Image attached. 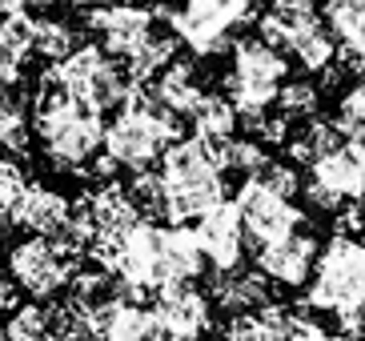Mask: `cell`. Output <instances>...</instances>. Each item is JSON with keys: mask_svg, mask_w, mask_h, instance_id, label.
I'll return each mask as SVG.
<instances>
[{"mask_svg": "<svg viewBox=\"0 0 365 341\" xmlns=\"http://www.w3.org/2000/svg\"><path fill=\"white\" fill-rule=\"evenodd\" d=\"M33 137L56 173H88L105 145V113L41 76L33 93Z\"/></svg>", "mask_w": 365, "mask_h": 341, "instance_id": "obj_1", "label": "cell"}, {"mask_svg": "<svg viewBox=\"0 0 365 341\" xmlns=\"http://www.w3.org/2000/svg\"><path fill=\"white\" fill-rule=\"evenodd\" d=\"M157 173L165 185V225H193L225 201V169L217 161V145L201 137H177Z\"/></svg>", "mask_w": 365, "mask_h": 341, "instance_id": "obj_2", "label": "cell"}, {"mask_svg": "<svg viewBox=\"0 0 365 341\" xmlns=\"http://www.w3.org/2000/svg\"><path fill=\"white\" fill-rule=\"evenodd\" d=\"M177 137H181V117L169 113L161 101H153L149 85H137L129 101L117 108V117L105 125L101 153L125 173H145L165 157Z\"/></svg>", "mask_w": 365, "mask_h": 341, "instance_id": "obj_3", "label": "cell"}, {"mask_svg": "<svg viewBox=\"0 0 365 341\" xmlns=\"http://www.w3.org/2000/svg\"><path fill=\"white\" fill-rule=\"evenodd\" d=\"M285 81H289V61H285L281 49H273V44L261 41V36L233 41V49H229L225 88H221V93L237 105L241 117H253V113L273 108Z\"/></svg>", "mask_w": 365, "mask_h": 341, "instance_id": "obj_4", "label": "cell"}, {"mask_svg": "<svg viewBox=\"0 0 365 341\" xmlns=\"http://www.w3.org/2000/svg\"><path fill=\"white\" fill-rule=\"evenodd\" d=\"M157 16H165L173 36L193 56H217L233 49V36L253 21V0H185L181 9L157 4Z\"/></svg>", "mask_w": 365, "mask_h": 341, "instance_id": "obj_5", "label": "cell"}, {"mask_svg": "<svg viewBox=\"0 0 365 341\" xmlns=\"http://www.w3.org/2000/svg\"><path fill=\"white\" fill-rule=\"evenodd\" d=\"M365 301V237L333 233L317 253V269L305 289L313 313H341Z\"/></svg>", "mask_w": 365, "mask_h": 341, "instance_id": "obj_6", "label": "cell"}, {"mask_svg": "<svg viewBox=\"0 0 365 341\" xmlns=\"http://www.w3.org/2000/svg\"><path fill=\"white\" fill-rule=\"evenodd\" d=\"M44 76L53 85H61L68 96L101 108V113L120 108L133 96V88H137V81H129V73H125V64L117 56H108L101 44H81L65 61H56Z\"/></svg>", "mask_w": 365, "mask_h": 341, "instance_id": "obj_7", "label": "cell"}, {"mask_svg": "<svg viewBox=\"0 0 365 341\" xmlns=\"http://www.w3.org/2000/svg\"><path fill=\"white\" fill-rule=\"evenodd\" d=\"M4 269L16 281L24 297L33 301H53L56 293H65L73 285L76 269H81V253H73L68 245H61L56 237L29 233L21 241H12L4 253Z\"/></svg>", "mask_w": 365, "mask_h": 341, "instance_id": "obj_8", "label": "cell"}, {"mask_svg": "<svg viewBox=\"0 0 365 341\" xmlns=\"http://www.w3.org/2000/svg\"><path fill=\"white\" fill-rule=\"evenodd\" d=\"M301 193L313 209L325 213H337L349 201H365V141L345 137L317 165H309V181Z\"/></svg>", "mask_w": 365, "mask_h": 341, "instance_id": "obj_9", "label": "cell"}, {"mask_svg": "<svg viewBox=\"0 0 365 341\" xmlns=\"http://www.w3.org/2000/svg\"><path fill=\"white\" fill-rule=\"evenodd\" d=\"M233 201H237V213H241V225H245V237L253 249L305 229V209L297 205V197H285V193L269 189L261 177H245Z\"/></svg>", "mask_w": 365, "mask_h": 341, "instance_id": "obj_10", "label": "cell"}, {"mask_svg": "<svg viewBox=\"0 0 365 341\" xmlns=\"http://www.w3.org/2000/svg\"><path fill=\"white\" fill-rule=\"evenodd\" d=\"M153 313L161 317L169 341H201L213 330V297L197 281H173L149 297Z\"/></svg>", "mask_w": 365, "mask_h": 341, "instance_id": "obj_11", "label": "cell"}, {"mask_svg": "<svg viewBox=\"0 0 365 341\" xmlns=\"http://www.w3.org/2000/svg\"><path fill=\"white\" fill-rule=\"evenodd\" d=\"M153 21L157 12L137 4V0H108V4H97V9H85V29L97 36V44L108 56H125L137 41H145L153 32Z\"/></svg>", "mask_w": 365, "mask_h": 341, "instance_id": "obj_12", "label": "cell"}, {"mask_svg": "<svg viewBox=\"0 0 365 341\" xmlns=\"http://www.w3.org/2000/svg\"><path fill=\"white\" fill-rule=\"evenodd\" d=\"M85 313L93 341H169L153 305H140L133 297H108Z\"/></svg>", "mask_w": 365, "mask_h": 341, "instance_id": "obj_13", "label": "cell"}, {"mask_svg": "<svg viewBox=\"0 0 365 341\" xmlns=\"http://www.w3.org/2000/svg\"><path fill=\"white\" fill-rule=\"evenodd\" d=\"M193 233L205 249V261L213 273H225V269H241L245 261V225H241V213H237V201H221L213 205L205 217L193 221Z\"/></svg>", "mask_w": 365, "mask_h": 341, "instance_id": "obj_14", "label": "cell"}, {"mask_svg": "<svg viewBox=\"0 0 365 341\" xmlns=\"http://www.w3.org/2000/svg\"><path fill=\"white\" fill-rule=\"evenodd\" d=\"M317 253H322V241L305 229L281 237V241H269L257 249V269L265 273L273 285L281 289H301L309 285L313 269H317Z\"/></svg>", "mask_w": 365, "mask_h": 341, "instance_id": "obj_15", "label": "cell"}, {"mask_svg": "<svg viewBox=\"0 0 365 341\" xmlns=\"http://www.w3.org/2000/svg\"><path fill=\"white\" fill-rule=\"evenodd\" d=\"M73 205H76V213L93 225V241H97V237H117V233H125V229H133V225L140 221V209H137V201H133L129 185H117V181L97 185L93 193H85V197L73 201Z\"/></svg>", "mask_w": 365, "mask_h": 341, "instance_id": "obj_16", "label": "cell"}, {"mask_svg": "<svg viewBox=\"0 0 365 341\" xmlns=\"http://www.w3.org/2000/svg\"><path fill=\"white\" fill-rule=\"evenodd\" d=\"M73 217V201H68L61 189L44 181H29L16 201V213H12V225L24 229V233H41V237H56Z\"/></svg>", "mask_w": 365, "mask_h": 341, "instance_id": "obj_17", "label": "cell"}, {"mask_svg": "<svg viewBox=\"0 0 365 341\" xmlns=\"http://www.w3.org/2000/svg\"><path fill=\"white\" fill-rule=\"evenodd\" d=\"M329 32L337 36V64L345 76H365V0H322Z\"/></svg>", "mask_w": 365, "mask_h": 341, "instance_id": "obj_18", "label": "cell"}, {"mask_svg": "<svg viewBox=\"0 0 365 341\" xmlns=\"http://www.w3.org/2000/svg\"><path fill=\"white\" fill-rule=\"evenodd\" d=\"M269 285H273V281H269L257 265H253V269H225V273H213L209 297H213V310L237 317V313L261 310L265 301H273Z\"/></svg>", "mask_w": 365, "mask_h": 341, "instance_id": "obj_19", "label": "cell"}, {"mask_svg": "<svg viewBox=\"0 0 365 341\" xmlns=\"http://www.w3.org/2000/svg\"><path fill=\"white\" fill-rule=\"evenodd\" d=\"M209 269L205 249L189 225H161V278L165 285L173 281H197Z\"/></svg>", "mask_w": 365, "mask_h": 341, "instance_id": "obj_20", "label": "cell"}, {"mask_svg": "<svg viewBox=\"0 0 365 341\" xmlns=\"http://www.w3.org/2000/svg\"><path fill=\"white\" fill-rule=\"evenodd\" d=\"M149 93H153V101H161L169 113L189 117V113L201 105V96L209 93V88H205V76L193 61H173L165 73H157L149 81Z\"/></svg>", "mask_w": 365, "mask_h": 341, "instance_id": "obj_21", "label": "cell"}, {"mask_svg": "<svg viewBox=\"0 0 365 341\" xmlns=\"http://www.w3.org/2000/svg\"><path fill=\"white\" fill-rule=\"evenodd\" d=\"M297 313L281 301H265L261 310H249V313H237L229 321V337L233 341H285L293 330Z\"/></svg>", "mask_w": 365, "mask_h": 341, "instance_id": "obj_22", "label": "cell"}, {"mask_svg": "<svg viewBox=\"0 0 365 341\" xmlns=\"http://www.w3.org/2000/svg\"><path fill=\"white\" fill-rule=\"evenodd\" d=\"M189 125H193V137L209 141V145H225L241 128V113L225 93H205L201 105L189 113Z\"/></svg>", "mask_w": 365, "mask_h": 341, "instance_id": "obj_23", "label": "cell"}, {"mask_svg": "<svg viewBox=\"0 0 365 341\" xmlns=\"http://www.w3.org/2000/svg\"><path fill=\"white\" fill-rule=\"evenodd\" d=\"M177 36H165V32H149L145 41H137L129 49V53L120 56V64H125V73H129V81H137V85H149L157 73H165L173 61H177Z\"/></svg>", "mask_w": 365, "mask_h": 341, "instance_id": "obj_24", "label": "cell"}, {"mask_svg": "<svg viewBox=\"0 0 365 341\" xmlns=\"http://www.w3.org/2000/svg\"><path fill=\"white\" fill-rule=\"evenodd\" d=\"M341 141H345L341 128L333 125V121L313 117V121H305L297 133H289V141H285V153H289V161L297 165V169H309V165H317V161H322L329 149H337Z\"/></svg>", "mask_w": 365, "mask_h": 341, "instance_id": "obj_25", "label": "cell"}, {"mask_svg": "<svg viewBox=\"0 0 365 341\" xmlns=\"http://www.w3.org/2000/svg\"><path fill=\"white\" fill-rule=\"evenodd\" d=\"M337 53H341V49H337V36H333L329 24H322V21H313L309 29L289 44L293 61H297L305 73H322V76L337 64Z\"/></svg>", "mask_w": 365, "mask_h": 341, "instance_id": "obj_26", "label": "cell"}, {"mask_svg": "<svg viewBox=\"0 0 365 341\" xmlns=\"http://www.w3.org/2000/svg\"><path fill=\"white\" fill-rule=\"evenodd\" d=\"M85 44L81 29L65 16H36V36H33V53L44 56V61H65L68 53H76Z\"/></svg>", "mask_w": 365, "mask_h": 341, "instance_id": "obj_27", "label": "cell"}, {"mask_svg": "<svg viewBox=\"0 0 365 341\" xmlns=\"http://www.w3.org/2000/svg\"><path fill=\"white\" fill-rule=\"evenodd\" d=\"M281 117L289 121V125H305V121L317 117V108H322V88L313 85L309 76H289L277 93V105H273Z\"/></svg>", "mask_w": 365, "mask_h": 341, "instance_id": "obj_28", "label": "cell"}, {"mask_svg": "<svg viewBox=\"0 0 365 341\" xmlns=\"http://www.w3.org/2000/svg\"><path fill=\"white\" fill-rule=\"evenodd\" d=\"M217 161L225 173H237V177H257L269 161V145H261L257 137H229L225 145H217Z\"/></svg>", "mask_w": 365, "mask_h": 341, "instance_id": "obj_29", "label": "cell"}, {"mask_svg": "<svg viewBox=\"0 0 365 341\" xmlns=\"http://www.w3.org/2000/svg\"><path fill=\"white\" fill-rule=\"evenodd\" d=\"M33 141V121L16 96L0 93V153H29Z\"/></svg>", "mask_w": 365, "mask_h": 341, "instance_id": "obj_30", "label": "cell"}, {"mask_svg": "<svg viewBox=\"0 0 365 341\" xmlns=\"http://www.w3.org/2000/svg\"><path fill=\"white\" fill-rule=\"evenodd\" d=\"M4 333H9V341H48V305L33 297L12 305Z\"/></svg>", "mask_w": 365, "mask_h": 341, "instance_id": "obj_31", "label": "cell"}, {"mask_svg": "<svg viewBox=\"0 0 365 341\" xmlns=\"http://www.w3.org/2000/svg\"><path fill=\"white\" fill-rule=\"evenodd\" d=\"M333 125L341 128V137L365 141V76H357L354 88H345L333 113Z\"/></svg>", "mask_w": 365, "mask_h": 341, "instance_id": "obj_32", "label": "cell"}, {"mask_svg": "<svg viewBox=\"0 0 365 341\" xmlns=\"http://www.w3.org/2000/svg\"><path fill=\"white\" fill-rule=\"evenodd\" d=\"M257 177L269 185V189L285 193V197H297V193L305 189V181H301V169L293 165V161H269Z\"/></svg>", "mask_w": 365, "mask_h": 341, "instance_id": "obj_33", "label": "cell"}, {"mask_svg": "<svg viewBox=\"0 0 365 341\" xmlns=\"http://www.w3.org/2000/svg\"><path fill=\"white\" fill-rule=\"evenodd\" d=\"M285 341H349L345 333H333L325 330V325H317L313 317H305V313H297V321H293V330Z\"/></svg>", "mask_w": 365, "mask_h": 341, "instance_id": "obj_34", "label": "cell"}, {"mask_svg": "<svg viewBox=\"0 0 365 341\" xmlns=\"http://www.w3.org/2000/svg\"><path fill=\"white\" fill-rule=\"evenodd\" d=\"M337 233H349V237H361L365 233V201H349L337 209Z\"/></svg>", "mask_w": 365, "mask_h": 341, "instance_id": "obj_35", "label": "cell"}, {"mask_svg": "<svg viewBox=\"0 0 365 341\" xmlns=\"http://www.w3.org/2000/svg\"><path fill=\"white\" fill-rule=\"evenodd\" d=\"M337 317V333H345L349 341H365V301L361 305H349V310L333 313Z\"/></svg>", "mask_w": 365, "mask_h": 341, "instance_id": "obj_36", "label": "cell"}, {"mask_svg": "<svg viewBox=\"0 0 365 341\" xmlns=\"http://www.w3.org/2000/svg\"><path fill=\"white\" fill-rule=\"evenodd\" d=\"M56 0H0V16H12V12H44L53 9Z\"/></svg>", "mask_w": 365, "mask_h": 341, "instance_id": "obj_37", "label": "cell"}, {"mask_svg": "<svg viewBox=\"0 0 365 341\" xmlns=\"http://www.w3.org/2000/svg\"><path fill=\"white\" fill-rule=\"evenodd\" d=\"M12 305H21V289H16V281L9 278V269L0 273V310H12Z\"/></svg>", "mask_w": 365, "mask_h": 341, "instance_id": "obj_38", "label": "cell"}, {"mask_svg": "<svg viewBox=\"0 0 365 341\" xmlns=\"http://www.w3.org/2000/svg\"><path fill=\"white\" fill-rule=\"evenodd\" d=\"M76 9H97V4H108V0H73Z\"/></svg>", "mask_w": 365, "mask_h": 341, "instance_id": "obj_39", "label": "cell"}, {"mask_svg": "<svg viewBox=\"0 0 365 341\" xmlns=\"http://www.w3.org/2000/svg\"><path fill=\"white\" fill-rule=\"evenodd\" d=\"M201 341H233L229 333H221V337H201Z\"/></svg>", "mask_w": 365, "mask_h": 341, "instance_id": "obj_40", "label": "cell"}, {"mask_svg": "<svg viewBox=\"0 0 365 341\" xmlns=\"http://www.w3.org/2000/svg\"><path fill=\"white\" fill-rule=\"evenodd\" d=\"M0 341H9V333H4V325H0Z\"/></svg>", "mask_w": 365, "mask_h": 341, "instance_id": "obj_41", "label": "cell"}, {"mask_svg": "<svg viewBox=\"0 0 365 341\" xmlns=\"http://www.w3.org/2000/svg\"><path fill=\"white\" fill-rule=\"evenodd\" d=\"M76 341H93V337H76Z\"/></svg>", "mask_w": 365, "mask_h": 341, "instance_id": "obj_42", "label": "cell"}, {"mask_svg": "<svg viewBox=\"0 0 365 341\" xmlns=\"http://www.w3.org/2000/svg\"><path fill=\"white\" fill-rule=\"evenodd\" d=\"M4 88H9V85H0V93H4Z\"/></svg>", "mask_w": 365, "mask_h": 341, "instance_id": "obj_43", "label": "cell"}]
</instances>
